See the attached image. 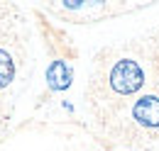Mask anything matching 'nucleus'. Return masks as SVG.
Instances as JSON below:
<instances>
[{"mask_svg": "<svg viewBox=\"0 0 159 151\" xmlns=\"http://www.w3.org/2000/svg\"><path fill=\"white\" fill-rule=\"evenodd\" d=\"M12 80H15V61H12V54L0 46V90L7 88Z\"/></svg>", "mask_w": 159, "mask_h": 151, "instance_id": "20e7f679", "label": "nucleus"}, {"mask_svg": "<svg viewBox=\"0 0 159 151\" xmlns=\"http://www.w3.org/2000/svg\"><path fill=\"white\" fill-rule=\"evenodd\" d=\"M110 88L118 95H132L144 85V71L137 61L132 58H120L110 68Z\"/></svg>", "mask_w": 159, "mask_h": 151, "instance_id": "f257e3e1", "label": "nucleus"}, {"mask_svg": "<svg viewBox=\"0 0 159 151\" xmlns=\"http://www.w3.org/2000/svg\"><path fill=\"white\" fill-rule=\"evenodd\" d=\"M132 119L142 129H159V95H142L135 100Z\"/></svg>", "mask_w": 159, "mask_h": 151, "instance_id": "f03ea898", "label": "nucleus"}, {"mask_svg": "<svg viewBox=\"0 0 159 151\" xmlns=\"http://www.w3.org/2000/svg\"><path fill=\"white\" fill-rule=\"evenodd\" d=\"M71 80H74V68L66 63V61H52L49 68H47V85L52 90H66L71 88Z\"/></svg>", "mask_w": 159, "mask_h": 151, "instance_id": "7ed1b4c3", "label": "nucleus"}]
</instances>
